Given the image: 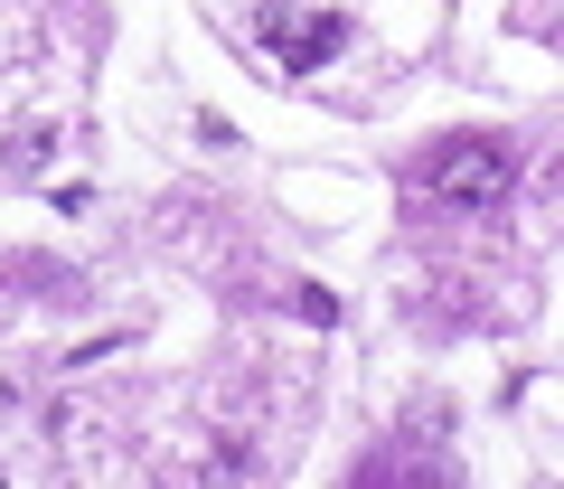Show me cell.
I'll return each instance as SVG.
<instances>
[{"label": "cell", "instance_id": "cell-1", "mask_svg": "<svg viewBox=\"0 0 564 489\" xmlns=\"http://www.w3.org/2000/svg\"><path fill=\"white\" fill-rule=\"evenodd\" d=\"M508 180H518V151L489 142V132H470V142H443L433 161H423V188L443 207H499Z\"/></svg>", "mask_w": 564, "mask_h": 489}, {"label": "cell", "instance_id": "cell-2", "mask_svg": "<svg viewBox=\"0 0 564 489\" xmlns=\"http://www.w3.org/2000/svg\"><path fill=\"white\" fill-rule=\"evenodd\" d=\"M263 47H273L292 76H302V66H321V57H339V47H348V20H339V10H311V20H282V10H263Z\"/></svg>", "mask_w": 564, "mask_h": 489}]
</instances>
